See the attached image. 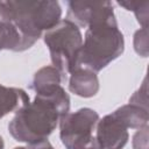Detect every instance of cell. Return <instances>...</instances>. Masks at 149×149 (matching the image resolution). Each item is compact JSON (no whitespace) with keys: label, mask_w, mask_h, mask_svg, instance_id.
I'll use <instances>...</instances> for the list:
<instances>
[{"label":"cell","mask_w":149,"mask_h":149,"mask_svg":"<svg viewBox=\"0 0 149 149\" xmlns=\"http://www.w3.org/2000/svg\"><path fill=\"white\" fill-rule=\"evenodd\" d=\"M147 37H148L147 28L139 29L134 35V49L142 57H147L148 55V38Z\"/></svg>","instance_id":"5bb4252c"},{"label":"cell","mask_w":149,"mask_h":149,"mask_svg":"<svg viewBox=\"0 0 149 149\" xmlns=\"http://www.w3.org/2000/svg\"><path fill=\"white\" fill-rule=\"evenodd\" d=\"M123 50L125 38L118 27L116 19L91 24L83 40L77 68L97 73L121 56Z\"/></svg>","instance_id":"3957f363"},{"label":"cell","mask_w":149,"mask_h":149,"mask_svg":"<svg viewBox=\"0 0 149 149\" xmlns=\"http://www.w3.org/2000/svg\"><path fill=\"white\" fill-rule=\"evenodd\" d=\"M28 102L30 101L26 91L0 84V119L12 112H16Z\"/></svg>","instance_id":"30bf717a"},{"label":"cell","mask_w":149,"mask_h":149,"mask_svg":"<svg viewBox=\"0 0 149 149\" xmlns=\"http://www.w3.org/2000/svg\"><path fill=\"white\" fill-rule=\"evenodd\" d=\"M119 121H121L127 129H141L148 126L149 114L148 109L141 106L128 102L112 113Z\"/></svg>","instance_id":"9c48e42d"},{"label":"cell","mask_w":149,"mask_h":149,"mask_svg":"<svg viewBox=\"0 0 149 149\" xmlns=\"http://www.w3.org/2000/svg\"><path fill=\"white\" fill-rule=\"evenodd\" d=\"M147 92H148L147 91V79L144 78L142 86L130 97L129 102L148 109V95H147Z\"/></svg>","instance_id":"9a60e30c"},{"label":"cell","mask_w":149,"mask_h":149,"mask_svg":"<svg viewBox=\"0 0 149 149\" xmlns=\"http://www.w3.org/2000/svg\"><path fill=\"white\" fill-rule=\"evenodd\" d=\"M14 149H27L26 147H16V148H14Z\"/></svg>","instance_id":"d6986e66"},{"label":"cell","mask_w":149,"mask_h":149,"mask_svg":"<svg viewBox=\"0 0 149 149\" xmlns=\"http://www.w3.org/2000/svg\"><path fill=\"white\" fill-rule=\"evenodd\" d=\"M70 74V92L81 98H91L98 93L100 85L95 72L83 68H76Z\"/></svg>","instance_id":"ba28073f"},{"label":"cell","mask_w":149,"mask_h":149,"mask_svg":"<svg viewBox=\"0 0 149 149\" xmlns=\"http://www.w3.org/2000/svg\"><path fill=\"white\" fill-rule=\"evenodd\" d=\"M26 148L27 149H55L48 140H44V141H41V142H37V143H34V144H28V147H26Z\"/></svg>","instance_id":"e0dca14e"},{"label":"cell","mask_w":149,"mask_h":149,"mask_svg":"<svg viewBox=\"0 0 149 149\" xmlns=\"http://www.w3.org/2000/svg\"><path fill=\"white\" fill-rule=\"evenodd\" d=\"M62 16V7L52 0H9L0 1V23L9 22L19 31L21 51L31 48L42 36L55 27Z\"/></svg>","instance_id":"7a4b0ae2"},{"label":"cell","mask_w":149,"mask_h":149,"mask_svg":"<svg viewBox=\"0 0 149 149\" xmlns=\"http://www.w3.org/2000/svg\"><path fill=\"white\" fill-rule=\"evenodd\" d=\"M69 111L70 98L62 85L50 87L36 93L31 102L15 112L8 123V132L16 141L28 144L48 140Z\"/></svg>","instance_id":"6da1fadb"},{"label":"cell","mask_w":149,"mask_h":149,"mask_svg":"<svg viewBox=\"0 0 149 149\" xmlns=\"http://www.w3.org/2000/svg\"><path fill=\"white\" fill-rule=\"evenodd\" d=\"M118 5L122 6L123 8H126L127 10H132L134 12L137 22L142 26V28H147V23H148V5L149 1L148 0H143V1H118Z\"/></svg>","instance_id":"4fadbf2b"},{"label":"cell","mask_w":149,"mask_h":149,"mask_svg":"<svg viewBox=\"0 0 149 149\" xmlns=\"http://www.w3.org/2000/svg\"><path fill=\"white\" fill-rule=\"evenodd\" d=\"M43 40L49 49L52 66L62 76L71 73L77 68L78 55L83 45V35L79 27L68 19L61 20L44 33Z\"/></svg>","instance_id":"277c9868"},{"label":"cell","mask_w":149,"mask_h":149,"mask_svg":"<svg viewBox=\"0 0 149 149\" xmlns=\"http://www.w3.org/2000/svg\"><path fill=\"white\" fill-rule=\"evenodd\" d=\"M132 143L133 149H148V126L135 133Z\"/></svg>","instance_id":"2e32d148"},{"label":"cell","mask_w":149,"mask_h":149,"mask_svg":"<svg viewBox=\"0 0 149 149\" xmlns=\"http://www.w3.org/2000/svg\"><path fill=\"white\" fill-rule=\"evenodd\" d=\"M66 19L78 27L114 20V8L111 1H68Z\"/></svg>","instance_id":"8992f818"},{"label":"cell","mask_w":149,"mask_h":149,"mask_svg":"<svg viewBox=\"0 0 149 149\" xmlns=\"http://www.w3.org/2000/svg\"><path fill=\"white\" fill-rule=\"evenodd\" d=\"M62 73L54 66H43L34 74L30 87L36 92H42L50 87L61 85Z\"/></svg>","instance_id":"8fae6325"},{"label":"cell","mask_w":149,"mask_h":149,"mask_svg":"<svg viewBox=\"0 0 149 149\" xmlns=\"http://www.w3.org/2000/svg\"><path fill=\"white\" fill-rule=\"evenodd\" d=\"M99 114L88 107L68 113L59 121V137L65 149H100L95 136Z\"/></svg>","instance_id":"5b68a950"},{"label":"cell","mask_w":149,"mask_h":149,"mask_svg":"<svg viewBox=\"0 0 149 149\" xmlns=\"http://www.w3.org/2000/svg\"><path fill=\"white\" fill-rule=\"evenodd\" d=\"M95 133V139L100 149H122L129 139L126 126L112 113L99 119Z\"/></svg>","instance_id":"52a82bcc"},{"label":"cell","mask_w":149,"mask_h":149,"mask_svg":"<svg viewBox=\"0 0 149 149\" xmlns=\"http://www.w3.org/2000/svg\"><path fill=\"white\" fill-rule=\"evenodd\" d=\"M22 40L19 31L9 22L0 23V51H21Z\"/></svg>","instance_id":"7c38bea8"},{"label":"cell","mask_w":149,"mask_h":149,"mask_svg":"<svg viewBox=\"0 0 149 149\" xmlns=\"http://www.w3.org/2000/svg\"><path fill=\"white\" fill-rule=\"evenodd\" d=\"M5 148V142H3V139L0 136V149H3Z\"/></svg>","instance_id":"ac0fdd59"}]
</instances>
